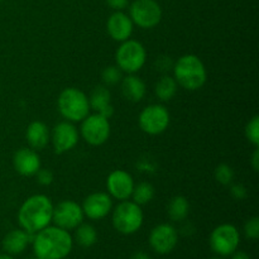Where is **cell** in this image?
I'll list each match as a JSON object with an SVG mask.
<instances>
[{
	"label": "cell",
	"mask_w": 259,
	"mask_h": 259,
	"mask_svg": "<svg viewBox=\"0 0 259 259\" xmlns=\"http://www.w3.org/2000/svg\"><path fill=\"white\" fill-rule=\"evenodd\" d=\"M35 177H37L38 184L42 185V186H50L53 182V179H55L53 172L47 168H39V171L35 174Z\"/></svg>",
	"instance_id": "cell-30"
},
{
	"label": "cell",
	"mask_w": 259,
	"mask_h": 259,
	"mask_svg": "<svg viewBox=\"0 0 259 259\" xmlns=\"http://www.w3.org/2000/svg\"><path fill=\"white\" fill-rule=\"evenodd\" d=\"M190 212L189 200L185 196H175L167 206V214L172 222H182L187 218Z\"/></svg>",
	"instance_id": "cell-23"
},
{
	"label": "cell",
	"mask_w": 259,
	"mask_h": 259,
	"mask_svg": "<svg viewBox=\"0 0 259 259\" xmlns=\"http://www.w3.org/2000/svg\"><path fill=\"white\" fill-rule=\"evenodd\" d=\"M57 108L61 115L71 123L82 121L91 110L86 94L76 88H67L61 91L57 99Z\"/></svg>",
	"instance_id": "cell-4"
},
{
	"label": "cell",
	"mask_w": 259,
	"mask_h": 259,
	"mask_svg": "<svg viewBox=\"0 0 259 259\" xmlns=\"http://www.w3.org/2000/svg\"><path fill=\"white\" fill-rule=\"evenodd\" d=\"M2 2H4V0H0V3H2Z\"/></svg>",
	"instance_id": "cell-40"
},
{
	"label": "cell",
	"mask_w": 259,
	"mask_h": 259,
	"mask_svg": "<svg viewBox=\"0 0 259 259\" xmlns=\"http://www.w3.org/2000/svg\"><path fill=\"white\" fill-rule=\"evenodd\" d=\"M154 194H156L154 187L149 182H141L138 185H134V189L131 197L133 199V201L136 204L142 206V205H146L148 202H151L153 200Z\"/></svg>",
	"instance_id": "cell-25"
},
{
	"label": "cell",
	"mask_w": 259,
	"mask_h": 259,
	"mask_svg": "<svg viewBox=\"0 0 259 259\" xmlns=\"http://www.w3.org/2000/svg\"><path fill=\"white\" fill-rule=\"evenodd\" d=\"M25 138H27V142L30 148L34 149V151H39V149H43L50 143V128L43 121H32L28 125L27 132H25Z\"/></svg>",
	"instance_id": "cell-19"
},
{
	"label": "cell",
	"mask_w": 259,
	"mask_h": 259,
	"mask_svg": "<svg viewBox=\"0 0 259 259\" xmlns=\"http://www.w3.org/2000/svg\"><path fill=\"white\" fill-rule=\"evenodd\" d=\"M121 94L126 100L132 103H139L146 96L147 88L144 81L141 77L136 76L134 73L125 76L120 81Z\"/></svg>",
	"instance_id": "cell-21"
},
{
	"label": "cell",
	"mask_w": 259,
	"mask_h": 259,
	"mask_svg": "<svg viewBox=\"0 0 259 259\" xmlns=\"http://www.w3.org/2000/svg\"><path fill=\"white\" fill-rule=\"evenodd\" d=\"M230 194H232V196L234 197L235 200H244L245 197H247L248 192H247V189H245L244 186H243L242 184H235L233 185L232 189H230Z\"/></svg>",
	"instance_id": "cell-31"
},
{
	"label": "cell",
	"mask_w": 259,
	"mask_h": 259,
	"mask_svg": "<svg viewBox=\"0 0 259 259\" xmlns=\"http://www.w3.org/2000/svg\"><path fill=\"white\" fill-rule=\"evenodd\" d=\"M89 104H90V109L105 118L110 119L114 115V106L111 105V94L108 86H96L89 96Z\"/></svg>",
	"instance_id": "cell-18"
},
{
	"label": "cell",
	"mask_w": 259,
	"mask_h": 259,
	"mask_svg": "<svg viewBox=\"0 0 259 259\" xmlns=\"http://www.w3.org/2000/svg\"><path fill=\"white\" fill-rule=\"evenodd\" d=\"M80 139L77 128L71 121H61L56 124L51 132L50 142L53 146V151L57 154H63L75 148Z\"/></svg>",
	"instance_id": "cell-12"
},
{
	"label": "cell",
	"mask_w": 259,
	"mask_h": 259,
	"mask_svg": "<svg viewBox=\"0 0 259 259\" xmlns=\"http://www.w3.org/2000/svg\"><path fill=\"white\" fill-rule=\"evenodd\" d=\"M32 259H40V258H38V257H35V258H32Z\"/></svg>",
	"instance_id": "cell-38"
},
{
	"label": "cell",
	"mask_w": 259,
	"mask_h": 259,
	"mask_svg": "<svg viewBox=\"0 0 259 259\" xmlns=\"http://www.w3.org/2000/svg\"><path fill=\"white\" fill-rule=\"evenodd\" d=\"M34 234H29L23 229H14L8 233L3 239V249L8 254H19L27 248L28 243L32 242Z\"/></svg>",
	"instance_id": "cell-20"
},
{
	"label": "cell",
	"mask_w": 259,
	"mask_h": 259,
	"mask_svg": "<svg viewBox=\"0 0 259 259\" xmlns=\"http://www.w3.org/2000/svg\"><path fill=\"white\" fill-rule=\"evenodd\" d=\"M245 137L254 147L259 146V116L254 115L245 126Z\"/></svg>",
	"instance_id": "cell-28"
},
{
	"label": "cell",
	"mask_w": 259,
	"mask_h": 259,
	"mask_svg": "<svg viewBox=\"0 0 259 259\" xmlns=\"http://www.w3.org/2000/svg\"><path fill=\"white\" fill-rule=\"evenodd\" d=\"M0 259H14V258H13L10 254H8V253H3V254H0Z\"/></svg>",
	"instance_id": "cell-37"
},
{
	"label": "cell",
	"mask_w": 259,
	"mask_h": 259,
	"mask_svg": "<svg viewBox=\"0 0 259 259\" xmlns=\"http://www.w3.org/2000/svg\"><path fill=\"white\" fill-rule=\"evenodd\" d=\"M82 207L72 200H63L53 206L52 222L56 227L65 230L76 229L81 223H83Z\"/></svg>",
	"instance_id": "cell-11"
},
{
	"label": "cell",
	"mask_w": 259,
	"mask_h": 259,
	"mask_svg": "<svg viewBox=\"0 0 259 259\" xmlns=\"http://www.w3.org/2000/svg\"><path fill=\"white\" fill-rule=\"evenodd\" d=\"M232 255H233L232 259H250V257L247 254V253L240 252V250L239 252H238V250H235Z\"/></svg>",
	"instance_id": "cell-35"
},
{
	"label": "cell",
	"mask_w": 259,
	"mask_h": 259,
	"mask_svg": "<svg viewBox=\"0 0 259 259\" xmlns=\"http://www.w3.org/2000/svg\"><path fill=\"white\" fill-rule=\"evenodd\" d=\"M177 89H179V85H177L176 80L172 76L163 75L157 81L154 93L161 101H169L175 98Z\"/></svg>",
	"instance_id": "cell-22"
},
{
	"label": "cell",
	"mask_w": 259,
	"mask_h": 259,
	"mask_svg": "<svg viewBox=\"0 0 259 259\" xmlns=\"http://www.w3.org/2000/svg\"><path fill=\"white\" fill-rule=\"evenodd\" d=\"M53 204L46 195L38 194L28 197L18 211V222L29 234H35L52 223Z\"/></svg>",
	"instance_id": "cell-2"
},
{
	"label": "cell",
	"mask_w": 259,
	"mask_h": 259,
	"mask_svg": "<svg viewBox=\"0 0 259 259\" xmlns=\"http://www.w3.org/2000/svg\"><path fill=\"white\" fill-rule=\"evenodd\" d=\"M101 78L105 86H115L120 83L121 78H123V72L118 66H109V67L104 68L101 72Z\"/></svg>",
	"instance_id": "cell-26"
},
{
	"label": "cell",
	"mask_w": 259,
	"mask_h": 259,
	"mask_svg": "<svg viewBox=\"0 0 259 259\" xmlns=\"http://www.w3.org/2000/svg\"><path fill=\"white\" fill-rule=\"evenodd\" d=\"M156 65H157V70L159 71H167L169 70V68L174 67L172 61L169 60V57H159L158 60H157Z\"/></svg>",
	"instance_id": "cell-33"
},
{
	"label": "cell",
	"mask_w": 259,
	"mask_h": 259,
	"mask_svg": "<svg viewBox=\"0 0 259 259\" xmlns=\"http://www.w3.org/2000/svg\"><path fill=\"white\" fill-rule=\"evenodd\" d=\"M129 17L139 28L151 29L161 22V5L156 0H136L129 8Z\"/></svg>",
	"instance_id": "cell-8"
},
{
	"label": "cell",
	"mask_w": 259,
	"mask_h": 259,
	"mask_svg": "<svg viewBox=\"0 0 259 259\" xmlns=\"http://www.w3.org/2000/svg\"><path fill=\"white\" fill-rule=\"evenodd\" d=\"M250 164H252L253 169H254L255 172L259 171V149H258V147H255L254 152H253L252 159H250Z\"/></svg>",
	"instance_id": "cell-34"
},
{
	"label": "cell",
	"mask_w": 259,
	"mask_h": 259,
	"mask_svg": "<svg viewBox=\"0 0 259 259\" xmlns=\"http://www.w3.org/2000/svg\"><path fill=\"white\" fill-rule=\"evenodd\" d=\"M244 233H245V237L248 239H258L259 238V218L254 217V218H250L244 225Z\"/></svg>",
	"instance_id": "cell-29"
},
{
	"label": "cell",
	"mask_w": 259,
	"mask_h": 259,
	"mask_svg": "<svg viewBox=\"0 0 259 259\" xmlns=\"http://www.w3.org/2000/svg\"><path fill=\"white\" fill-rule=\"evenodd\" d=\"M211 259H220V258H211Z\"/></svg>",
	"instance_id": "cell-39"
},
{
	"label": "cell",
	"mask_w": 259,
	"mask_h": 259,
	"mask_svg": "<svg viewBox=\"0 0 259 259\" xmlns=\"http://www.w3.org/2000/svg\"><path fill=\"white\" fill-rule=\"evenodd\" d=\"M111 126L108 118L100 115V114H89L82 121H81L80 134L86 143L90 146H101L105 143L110 137Z\"/></svg>",
	"instance_id": "cell-9"
},
{
	"label": "cell",
	"mask_w": 259,
	"mask_h": 259,
	"mask_svg": "<svg viewBox=\"0 0 259 259\" xmlns=\"http://www.w3.org/2000/svg\"><path fill=\"white\" fill-rule=\"evenodd\" d=\"M134 180L131 174L124 169H115L110 172L106 179V189L111 199L125 201L132 196L134 189Z\"/></svg>",
	"instance_id": "cell-14"
},
{
	"label": "cell",
	"mask_w": 259,
	"mask_h": 259,
	"mask_svg": "<svg viewBox=\"0 0 259 259\" xmlns=\"http://www.w3.org/2000/svg\"><path fill=\"white\" fill-rule=\"evenodd\" d=\"M240 235L237 228L232 224H222L212 230L210 235V247L217 254L227 257L238 249Z\"/></svg>",
	"instance_id": "cell-10"
},
{
	"label": "cell",
	"mask_w": 259,
	"mask_h": 259,
	"mask_svg": "<svg viewBox=\"0 0 259 259\" xmlns=\"http://www.w3.org/2000/svg\"><path fill=\"white\" fill-rule=\"evenodd\" d=\"M133 22L131 17L123 12H115L109 17L106 22V29L109 35L116 42H124L129 39L133 33Z\"/></svg>",
	"instance_id": "cell-17"
},
{
	"label": "cell",
	"mask_w": 259,
	"mask_h": 259,
	"mask_svg": "<svg viewBox=\"0 0 259 259\" xmlns=\"http://www.w3.org/2000/svg\"><path fill=\"white\" fill-rule=\"evenodd\" d=\"M179 233L171 224H159L149 234V244L158 254H167L176 248Z\"/></svg>",
	"instance_id": "cell-13"
},
{
	"label": "cell",
	"mask_w": 259,
	"mask_h": 259,
	"mask_svg": "<svg viewBox=\"0 0 259 259\" xmlns=\"http://www.w3.org/2000/svg\"><path fill=\"white\" fill-rule=\"evenodd\" d=\"M215 179L218 180L219 184L227 186V185L232 184L233 180H234V171L229 164L222 163L215 169Z\"/></svg>",
	"instance_id": "cell-27"
},
{
	"label": "cell",
	"mask_w": 259,
	"mask_h": 259,
	"mask_svg": "<svg viewBox=\"0 0 259 259\" xmlns=\"http://www.w3.org/2000/svg\"><path fill=\"white\" fill-rule=\"evenodd\" d=\"M33 250L40 259H63L70 254L73 240L68 230L50 227L35 233L33 238Z\"/></svg>",
	"instance_id": "cell-1"
},
{
	"label": "cell",
	"mask_w": 259,
	"mask_h": 259,
	"mask_svg": "<svg viewBox=\"0 0 259 259\" xmlns=\"http://www.w3.org/2000/svg\"><path fill=\"white\" fill-rule=\"evenodd\" d=\"M75 238L81 247L90 248L93 247L96 243V240H98V233H96V229L91 224L81 223V224L76 228Z\"/></svg>",
	"instance_id": "cell-24"
},
{
	"label": "cell",
	"mask_w": 259,
	"mask_h": 259,
	"mask_svg": "<svg viewBox=\"0 0 259 259\" xmlns=\"http://www.w3.org/2000/svg\"><path fill=\"white\" fill-rule=\"evenodd\" d=\"M13 166L20 176H35L40 168V157L34 149L20 148L13 157Z\"/></svg>",
	"instance_id": "cell-16"
},
{
	"label": "cell",
	"mask_w": 259,
	"mask_h": 259,
	"mask_svg": "<svg viewBox=\"0 0 259 259\" xmlns=\"http://www.w3.org/2000/svg\"><path fill=\"white\" fill-rule=\"evenodd\" d=\"M171 115L168 109L162 104H152L141 111L138 118L139 126L149 136H158L168 128Z\"/></svg>",
	"instance_id": "cell-7"
},
{
	"label": "cell",
	"mask_w": 259,
	"mask_h": 259,
	"mask_svg": "<svg viewBox=\"0 0 259 259\" xmlns=\"http://www.w3.org/2000/svg\"><path fill=\"white\" fill-rule=\"evenodd\" d=\"M174 78L177 85L196 91L206 83L207 72L204 62L196 55H185L174 63Z\"/></svg>",
	"instance_id": "cell-3"
},
{
	"label": "cell",
	"mask_w": 259,
	"mask_h": 259,
	"mask_svg": "<svg viewBox=\"0 0 259 259\" xmlns=\"http://www.w3.org/2000/svg\"><path fill=\"white\" fill-rule=\"evenodd\" d=\"M85 217L91 220H100L108 217L113 210V199L108 192H94L89 195L81 205Z\"/></svg>",
	"instance_id": "cell-15"
},
{
	"label": "cell",
	"mask_w": 259,
	"mask_h": 259,
	"mask_svg": "<svg viewBox=\"0 0 259 259\" xmlns=\"http://www.w3.org/2000/svg\"><path fill=\"white\" fill-rule=\"evenodd\" d=\"M147 60V51L141 42L136 39H126L121 42L115 53L116 66L128 75L136 73L144 66Z\"/></svg>",
	"instance_id": "cell-6"
},
{
	"label": "cell",
	"mask_w": 259,
	"mask_h": 259,
	"mask_svg": "<svg viewBox=\"0 0 259 259\" xmlns=\"http://www.w3.org/2000/svg\"><path fill=\"white\" fill-rule=\"evenodd\" d=\"M143 224V211L134 201H120L113 211V225L124 235L138 232Z\"/></svg>",
	"instance_id": "cell-5"
},
{
	"label": "cell",
	"mask_w": 259,
	"mask_h": 259,
	"mask_svg": "<svg viewBox=\"0 0 259 259\" xmlns=\"http://www.w3.org/2000/svg\"><path fill=\"white\" fill-rule=\"evenodd\" d=\"M105 2L111 9L116 10V12H121V10L125 9L129 4V0H105Z\"/></svg>",
	"instance_id": "cell-32"
},
{
	"label": "cell",
	"mask_w": 259,
	"mask_h": 259,
	"mask_svg": "<svg viewBox=\"0 0 259 259\" xmlns=\"http://www.w3.org/2000/svg\"><path fill=\"white\" fill-rule=\"evenodd\" d=\"M132 259H151V258H149L148 254H146L144 252H137L134 253Z\"/></svg>",
	"instance_id": "cell-36"
}]
</instances>
